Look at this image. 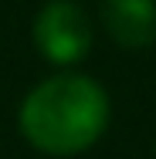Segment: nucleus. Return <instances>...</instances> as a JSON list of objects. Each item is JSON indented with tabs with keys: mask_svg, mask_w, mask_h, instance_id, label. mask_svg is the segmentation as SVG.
Masks as SVG:
<instances>
[{
	"mask_svg": "<svg viewBox=\"0 0 156 159\" xmlns=\"http://www.w3.org/2000/svg\"><path fill=\"white\" fill-rule=\"evenodd\" d=\"M21 135L44 156H78L109 125V95L88 75H54L21 102Z\"/></svg>",
	"mask_w": 156,
	"mask_h": 159,
	"instance_id": "nucleus-1",
	"label": "nucleus"
},
{
	"mask_svg": "<svg viewBox=\"0 0 156 159\" xmlns=\"http://www.w3.org/2000/svg\"><path fill=\"white\" fill-rule=\"evenodd\" d=\"M34 44L51 64H75L92 48V20L71 0H51L34 17Z\"/></svg>",
	"mask_w": 156,
	"mask_h": 159,
	"instance_id": "nucleus-2",
	"label": "nucleus"
},
{
	"mask_svg": "<svg viewBox=\"0 0 156 159\" xmlns=\"http://www.w3.org/2000/svg\"><path fill=\"white\" fill-rule=\"evenodd\" d=\"M98 17L119 48H146L156 41V0H102Z\"/></svg>",
	"mask_w": 156,
	"mask_h": 159,
	"instance_id": "nucleus-3",
	"label": "nucleus"
}]
</instances>
